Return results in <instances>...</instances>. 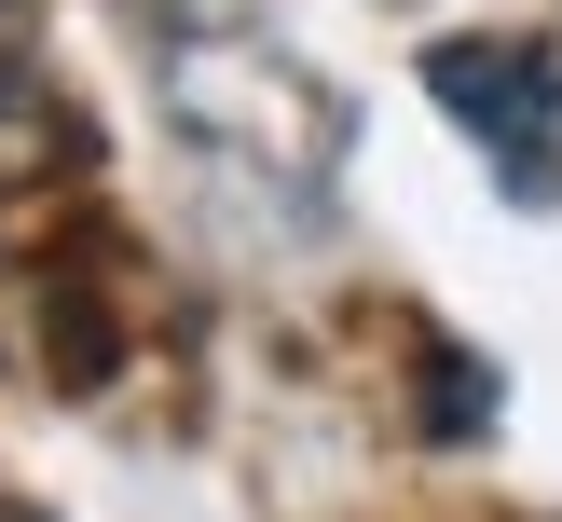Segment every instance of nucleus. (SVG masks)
<instances>
[{"label":"nucleus","mask_w":562,"mask_h":522,"mask_svg":"<svg viewBox=\"0 0 562 522\" xmlns=\"http://www.w3.org/2000/svg\"><path fill=\"white\" fill-rule=\"evenodd\" d=\"M481 412H494V371L439 344V440H481Z\"/></svg>","instance_id":"obj_4"},{"label":"nucleus","mask_w":562,"mask_h":522,"mask_svg":"<svg viewBox=\"0 0 562 522\" xmlns=\"http://www.w3.org/2000/svg\"><path fill=\"white\" fill-rule=\"evenodd\" d=\"M0 522H42V509H14V495H0Z\"/></svg>","instance_id":"obj_5"},{"label":"nucleus","mask_w":562,"mask_h":522,"mask_svg":"<svg viewBox=\"0 0 562 522\" xmlns=\"http://www.w3.org/2000/svg\"><path fill=\"white\" fill-rule=\"evenodd\" d=\"M69 152H82L69 82H55V55H42V27H27V0H0V192L55 179Z\"/></svg>","instance_id":"obj_3"},{"label":"nucleus","mask_w":562,"mask_h":522,"mask_svg":"<svg viewBox=\"0 0 562 522\" xmlns=\"http://www.w3.org/2000/svg\"><path fill=\"white\" fill-rule=\"evenodd\" d=\"M426 97H439V124L494 165L508 207H562V69L536 42H508V27H494V42L481 27H467V42H426Z\"/></svg>","instance_id":"obj_2"},{"label":"nucleus","mask_w":562,"mask_h":522,"mask_svg":"<svg viewBox=\"0 0 562 522\" xmlns=\"http://www.w3.org/2000/svg\"><path fill=\"white\" fill-rule=\"evenodd\" d=\"M165 110H179V137L220 165V179H247L261 207H289V220L329 207L344 137H357V110L329 97L274 27H234V14H192L179 42H165Z\"/></svg>","instance_id":"obj_1"}]
</instances>
